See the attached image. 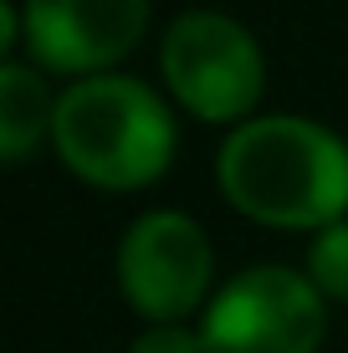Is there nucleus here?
Listing matches in <instances>:
<instances>
[{
	"label": "nucleus",
	"instance_id": "nucleus-1",
	"mask_svg": "<svg viewBox=\"0 0 348 353\" xmlns=\"http://www.w3.org/2000/svg\"><path fill=\"white\" fill-rule=\"evenodd\" d=\"M221 190L277 230H328L348 210V143L313 118H251L221 143Z\"/></svg>",
	"mask_w": 348,
	"mask_h": 353
},
{
	"label": "nucleus",
	"instance_id": "nucleus-2",
	"mask_svg": "<svg viewBox=\"0 0 348 353\" xmlns=\"http://www.w3.org/2000/svg\"><path fill=\"white\" fill-rule=\"evenodd\" d=\"M52 139L62 164L98 190H143L174 159V118L139 77L72 82L57 97Z\"/></svg>",
	"mask_w": 348,
	"mask_h": 353
},
{
	"label": "nucleus",
	"instance_id": "nucleus-3",
	"mask_svg": "<svg viewBox=\"0 0 348 353\" xmlns=\"http://www.w3.org/2000/svg\"><path fill=\"white\" fill-rule=\"evenodd\" d=\"M159 67L174 103H185L205 123H236L261 97L267 67L261 46L241 21L221 10H185L170 21L159 46Z\"/></svg>",
	"mask_w": 348,
	"mask_h": 353
},
{
	"label": "nucleus",
	"instance_id": "nucleus-4",
	"mask_svg": "<svg viewBox=\"0 0 348 353\" xmlns=\"http://www.w3.org/2000/svg\"><path fill=\"white\" fill-rule=\"evenodd\" d=\"M328 307L303 272L251 266L210 297L200 338L205 353H318Z\"/></svg>",
	"mask_w": 348,
	"mask_h": 353
},
{
	"label": "nucleus",
	"instance_id": "nucleus-5",
	"mask_svg": "<svg viewBox=\"0 0 348 353\" xmlns=\"http://www.w3.org/2000/svg\"><path fill=\"white\" fill-rule=\"evenodd\" d=\"M118 287L154 327L179 323L210 287V241L190 215L149 210L118 241Z\"/></svg>",
	"mask_w": 348,
	"mask_h": 353
},
{
	"label": "nucleus",
	"instance_id": "nucleus-6",
	"mask_svg": "<svg viewBox=\"0 0 348 353\" xmlns=\"http://www.w3.org/2000/svg\"><path fill=\"white\" fill-rule=\"evenodd\" d=\"M149 0H26L21 36L46 72L62 77H103L139 46Z\"/></svg>",
	"mask_w": 348,
	"mask_h": 353
},
{
	"label": "nucleus",
	"instance_id": "nucleus-7",
	"mask_svg": "<svg viewBox=\"0 0 348 353\" xmlns=\"http://www.w3.org/2000/svg\"><path fill=\"white\" fill-rule=\"evenodd\" d=\"M52 118H57V103L46 97L41 72H31L26 62L0 67V159L21 164L41 143V133L52 128Z\"/></svg>",
	"mask_w": 348,
	"mask_h": 353
},
{
	"label": "nucleus",
	"instance_id": "nucleus-8",
	"mask_svg": "<svg viewBox=\"0 0 348 353\" xmlns=\"http://www.w3.org/2000/svg\"><path fill=\"white\" fill-rule=\"evenodd\" d=\"M307 282H313L323 297L348 302V221H333L328 230L313 236V251H307Z\"/></svg>",
	"mask_w": 348,
	"mask_h": 353
},
{
	"label": "nucleus",
	"instance_id": "nucleus-9",
	"mask_svg": "<svg viewBox=\"0 0 348 353\" xmlns=\"http://www.w3.org/2000/svg\"><path fill=\"white\" fill-rule=\"evenodd\" d=\"M134 353H205V338L179 323H164V327H149L134 343Z\"/></svg>",
	"mask_w": 348,
	"mask_h": 353
}]
</instances>
